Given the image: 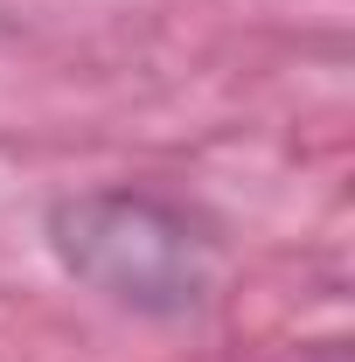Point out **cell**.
I'll return each mask as SVG.
<instances>
[{
    "label": "cell",
    "mask_w": 355,
    "mask_h": 362,
    "mask_svg": "<svg viewBox=\"0 0 355 362\" xmlns=\"http://www.w3.org/2000/svg\"><path fill=\"white\" fill-rule=\"evenodd\" d=\"M49 251L84 293H98L119 314L175 320L195 314L216 293V237L195 223L188 209H175L168 195L146 188H84L63 195L49 209Z\"/></svg>",
    "instance_id": "cell-1"
}]
</instances>
